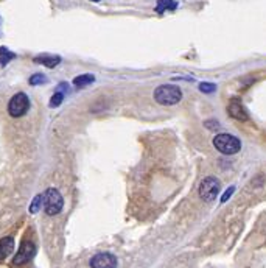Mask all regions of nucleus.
Returning <instances> with one entry per match:
<instances>
[{"label":"nucleus","instance_id":"4468645a","mask_svg":"<svg viewBox=\"0 0 266 268\" xmlns=\"http://www.w3.org/2000/svg\"><path fill=\"white\" fill-rule=\"evenodd\" d=\"M44 206V195H36L34 197V200L31 201V204H30V212L31 214H36V212H39V209Z\"/></svg>","mask_w":266,"mask_h":268},{"label":"nucleus","instance_id":"ddd939ff","mask_svg":"<svg viewBox=\"0 0 266 268\" xmlns=\"http://www.w3.org/2000/svg\"><path fill=\"white\" fill-rule=\"evenodd\" d=\"M14 58H16V53H13L7 47H0V66H7Z\"/></svg>","mask_w":266,"mask_h":268},{"label":"nucleus","instance_id":"9d476101","mask_svg":"<svg viewBox=\"0 0 266 268\" xmlns=\"http://www.w3.org/2000/svg\"><path fill=\"white\" fill-rule=\"evenodd\" d=\"M34 63L37 64H42V66H46L49 69H53L56 67L59 63H61V58L59 56H55V55H39L33 60Z\"/></svg>","mask_w":266,"mask_h":268},{"label":"nucleus","instance_id":"423d86ee","mask_svg":"<svg viewBox=\"0 0 266 268\" xmlns=\"http://www.w3.org/2000/svg\"><path fill=\"white\" fill-rule=\"evenodd\" d=\"M34 254H36V245L30 240H25V242H22L19 251L16 253V256L13 259V263L14 265H24V263L30 262L34 257Z\"/></svg>","mask_w":266,"mask_h":268},{"label":"nucleus","instance_id":"1a4fd4ad","mask_svg":"<svg viewBox=\"0 0 266 268\" xmlns=\"http://www.w3.org/2000/svg\"><path fill=\"white\" fill-rule=\"evenodd\" d=\"M14 250V239L13 237H4L0 239V260H5Z\"/></svg>","mask_w":266,"mask_h":268},{"label":"nucleus","instance_id":"6e6552de","mask_svg":"<svg viewBox=\"0 0 266 268\" xmlns=\"http://www.w3.org/2000/svg\"><path fill=\"white\" fill-rule=\"evenodd\" d=\"M228 112L232 119L235 120H240V122H246L249 120V116L244 109V106L241 105V102L238 99H232L229 102V106H228Z\"/></svg>","mask_w":266,"mask_h":268},{"label":"nucleus","instance_id":"f257e3e1","mask_svg":"<svg viewBox=\"0 0 266 268\" xmlns=\"http://www.w3.org/2000/svg\"><path fill=\"white\" fill-rule=\"evenodd\" d=\"M181 99H182L181 89L174 84H162L156 87L154 91V100L163 106H173L176 103H179Z\"/></svg>","mask_w":266,"mask_h":268},{"label":"nucleus","instance_id":"f03ea898","mask_svg":"<svg viewBox=\"0 0 266 268\" xmlns=\"http://www.w3.org/2000/svg\"><path fill=\"white\" fill-rule=\"evenodd\" d=\"M213 147L223 155H235L241 150V142L238 138L232 136V134L228 132H219L213 138Z\"/></svg>","mask_w":266,"mask_h":268},{"label":"nucleus","instance_id":"6ab92c4d","mask_svg":"<svg viewBox=\"0 0 266 268\" xmlns=\"http://www.w3.org/2000/svg\"><path fill=\"white\" fill-rule=\"evenodd\" d=\"M91 2H100V0H91Z\"/></svg>","mask_w":266,"mask_h":268},{"label":"nucleus","instance_id":"0eeeda50","mask_svg":"<svg viewBox=\"0 0 266 268\" xmlns=\"http://www.w3.org/2000/svg\"><path fill=\"white\" fill-rule=\"evenodd\" d=\"M91 268H117V257L111 253H100L89 262Z\"/></svg>","mask_w":266,"mask_h":268},{"label":"nucleus","instance_id":"2eb2a0df","mask_svg":"<svg viewBox=\"0 0 266 268\" xmlns=\"http://www.w3.org/2000/svg\"><path fill=\"white\" fill-rule=\"evenodd\" d=\"M47 81H49L47 76L42 75V73H34V75H31L30 80H28V83H30L31 86H39V84H44V83H47Z\"/></svg>","mask_w":266,"mask_h":268},{"label":"nucleus","instance_id":"9b49d317","mask_svg":"<svg viewBox=\"0 0 266 268\" xmlns=\"http://www.w3.org/2000/svg\"><path fill=\"white\" fill-rule=\"evenodd\" d=\"M177 8V4L174 0H157V5L154 8V11L157 14H163L165 11H174Z\"/></svg>","mask_w":266,"mask_h":268},{"label":"nucleus","instance_id":"20e7f679","mask_svg":"<svg viewBox=\"0 0 266 268\" xmlns=\"http://www.w3.org/2000/svg\"><path fill=\"white\" fill-rule=\"evenodd\" d=\"M219 189H221V183H219L218 178L207 176V178H204V180L201 181V184H199V197H201L202 201L212 203L218 197Z\"/></svg>","mask_w":266,"mask_h":268},{"label":"nucleus","instance_id":"dca6fc26","mask_svg":"<svg viewBox=\"0 0 266 268\" xmlns=\"http://www.w3.org/2000/svg\"><path fill=\"white\" fill-rule=\"evenodd\" d=\"M199 91L204 94H213L216 91V84L213 83H201L199 84Z\"/></svg>","mask_w":266,"mask_h":268},{"label":"nucleus","instance_id":"f3484780","mask_svg":"<svg viewBox=\"0 0 266 268\" xmlns=\"http://www.w3.org/2000/svg\"><path fill=\"white\" fill-rule=\"evenodd\" d=\"M64 102V92H56V94H53V97H52V100H50V106L52 108H58L61 103Z\"/></svg>","mask_w":266,"mask_h":268},{"label":"nucleus","instance_id":"7ed1b4c3","mask_svg":"<svg viewBox=\"0 0 266 268\" xmlns=\"http://www.w3.org/2000/svg\"><path fill=\"white\" fill-rule=\"evenodd\" d=\"M64 207V198L58 189H47L44 194V209L47 215H58Z\"/></svg>","mask_w":266,"mask_h":268},{"label":"nucleus","instance_id":"39448f33","mask_svg":"<svg viewBox=\"0 0 266 268\" xmlns=\"http://www.w3.org/2000/svg\"><path fill=\"white\" fill-rule=\"evenodd\" d=\"M30 109V99L24 92H17L8 103V114L11 117H22Z\"/></svg>","mask_w":266,"mask_h":268},{"label":"nucleus","instance_id":"a211bd4d","mask_svg":"<svg viewBox=\"0 0 266 268\" xmlns=\"http://www.w3.org/2000/svg\"><path fill=\"white\" fill-rule=\"evenodd\" d=\"M234 192H235V187H234V186H231V187H229V189H228V190L223 194V197H221V203H226V201H228V200L232 197V194H234Z\"/></svg>","mask_w":266,"mask_h":268},{"label":"nucleus","instance_id":"f8f14e48","mask_svg":"<svg viewBox=\"0 0 266 268\" xmlns=\"http://www.w3.org/2000/svg\"><path fill=\"white\" fill-rule=\"evenodd\" d=\"M95 81V76L91 75V73H84V75H78L73 78V84L76 87H84V86H89V84H92Z\"/></svg>","mask_w":266,"mask_h":268}]
</instances>
